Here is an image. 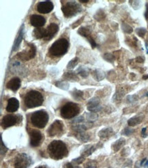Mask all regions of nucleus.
<instances>
[{"label":"nucleus","mask_w":148,"mask_h":168,"mask_svg":"<svg viewBox=\"0 0 148 168\" xmlns=\"http://www.w3.org/2000/svg\"><path fill=\"white\" fill-rule=\"evenodd\" d=\"M47 151L50 157L55 160H60L68 155L66 143L60 140H54L48 146Z\"/></svg>","instance_id":"1"},{"label":"nucleus","mask_w":148,"mask_h":168,"mask_svg":"<svg viewBox=\"0 0 148 168\" xmlns=\"http://www.w3.org/2000/svg\"><path fill=\"white\" fill-rule=\"evenodd\" d=\"M44 97L37 90H31L28 92L24 97V104L28 109L35 108L43 104Z\"/></svg>","instance_id":"2"},{"label":"nucleus","mask_w":148,"mask_h":168,"mask_svg":"<svg viewBox=\"0 0 148 168\" xmlns=\"http://www.w3.org/2000/svg\"><path fill=\"white\" fill-rule=\"evenodd\" d=\"M69 48V42L66 38H60L51 44L48 51L50 55L54 57H61L67 53Z\"/></svg>","instance_id":"3"},{"label":"nucleus","mask_w":148,"mask_h":168,"mask_svg":"<svg viewBox=\"0 0 148 168\" xmlns=\"http://www.w3.org/2000/svg\"><path fill=\"white\" fill-rule=\"evenodd\" d=\"M62 11L66 18H72L82 11V7L75 1H68L62 4Z\"/></svg>","instance_id":"4"},{"label":"nucleus","mask_w":148,"mask_h":168,"mask_svg":"<svg viewBox=\"0 0 148 168\" xmlns=\"http://www.w3.org/2000/svg\"><path fill=\"white\" fill-rule=\"evenodd\" d=\"M48 114L44 110H39L33 113L31 116L32 124L38 129H44L48 122Z\"/></svg>","instance_id":"5"},{"label":"nucleus","mask_w":148,"mask_h":168,"mask_svg":"<svg viewBox=\"0 0 148 168\" xmlns=\"http://www.w3.org/2000/svg\"><path fill=\"white\" fill-rule=\"evenodd\" d=\"M80 112V107L76 103L68 102L65 104L60 110L61 116L64 119H70L77 116Z\"/></svg>","instance_id":"6"},{"label":"nucleus","mask_w":148,"mask_h":168,"mask_svg":"<svg viewBox=\"0 0 148 168\" xmlns=\"http://www.w3.org/2000/svg\"><path fill=\"white\" fill-rule=\"evenodd\" d=\"M31 164L32 159L27 154H19L15 159V168H29Z\"/></svg>","instance_id":"7"},{"label":"nucleus","mask_w":148,"mask_h":168,"mask_svg":"<svg viewBox=\"0 0 148 168\" xmlns=\"http://www.w3.org/2000/svg\"><path fill=\"white\" fill-rule=\"evenodd\" d=\"M27 44L29 46V49L27 50H24L17 55V57L23 61H28L32 59L35 57L36 54V46L32 43H27Z\"/></svg>","instance_id":"8"},{"label":"nucleus","mask_w":148,"mask_h":168,"mask_svg":"<svg viewBox=\"0 0 148 168\" xmlns=\"http://www.w3.org/2000/svg\"><path fill=\"white\" fill-rule=\"evenodd\" d=\"M64 132V124L62 121L57 120L51 124L47 130L48 135L51 137L60 136Z\"/></svg>","instance_id":"9"},{"label":"nucleus","mask_w":148,"mask_h":168,"mask_svg":"<svg viewBox=\"0 0 148 168\" xmlns=\"http://www.w3.org/2000/svg\"><path fill=\"white\" fill-rule=\"evenodd\" d=\"M19 116L13 114H8L6 116H4L1 120V127L3 129H7L11 127L14 125L17 124L19 122Z\"/></svg>","instance_id":"10"},{"label":"nucleus","mask_w":148,"mask_h":168,"mask_svg":"<svg viewBox=\"0 0 148 168\" xmlns=\"http://www.w3.org/2000/svg\"><path fill=\"white\" fill-rule=\"evenodd\" d=\"M30 145L32 147H38L42 141V135L40 131L36 129H32L29 132Z\"/></svg>","instance_id":"11"},{"label":"nucleus","mask_w":148,"mask_h":168,"mask_svg":"<svg viewBox=\"0 0 148 168\" xmlns=\"http://www.w3.org/2000/svg\"><path fill=\"white\" fill-rule=\"evenodd\" d=\"M54 6L53 2L51 1H40L38 4L37 11L40 13L42 14H48L51 12L53 10Z\"/></svg>","instance_id":"12"},{"label":"nucleus","mask_w":148,"mask_h":168,"mask_svg":"<svg viewBox=\"0 0 148 168\" xmlns=\"http://www.w3.org/2000/svg\"><path fill=\"white\" fill-rule=\"evenodd\" d=\"M87 108L90 112L97 113L102 109L100 105V101L98 97H94L88 101L87 104Z\"/></svg>","instance_id":"13"},{"label":"nucleus","mask_w":148,"mask_h":168,"mask_svg":"<svg viewBox=\"0 0 148 168\" xmlns=\"http://www.w3.org/2000/svg\"><path fill=\"white\" fill-rule=\"evenodd\" d=\"M29 22L34 27H43L46 23V19L41 15H32L29 17Z\"/></svg>","instance_id":"14"},{"label":"nucleus","mask_w":148,"mask_h":168,"mask_svg":"<svg viewBox=\"0 0 148 168\" xmlns=\"http://www.w3.org/2000/svg\"><path fill=\"white\" fill-rule=\"evenodd\" d=\"M59 30V27L56 23H52L46 28V37L44 38L46 41H49L54 37L55 35L58 33Z\"/></svg>","instance_id":"15"},{"label":"nucleus","mask_w":148,"mask_h":168,"mask_svg":"<svg viewBox=\"0 0 148 168\" xmlns=\"http://www.w3.org/2000/svg\"><path fill=\"white\" fill-rule=\"evenodd\" d=\"M21 84V79L19 77H13L7 83L6 88L13 92H16L20 88Z\"/></svg>","instance_id":"16"},{"label":"nucleus","mask_w":148,"mask_h":168,"mask_svg":"<svg viewBox=\"0 0 148 168\" xmlns=\"http://www.w3.org/2000/svg\"><path fill=\"white\" fill-rule=\"evenodd\" d=\"M19 108V102L17 98H11L8 101L6 111L9 113L15 112Z\"/></svg>","instance_id":"17"},{"label":"nucleus","mask_w":148,"mask_h":168,"mask_svg":"<svg viewBox=\"0 0 148 168\" xmlns=\"http://www.w3.org/2000/svg\"><path fill=\"white\" fill-rule=\"evenodd\" d=\"M24 32H25V30H24V25H22L21 29L19 30V34H18L17 37L16 38L15 43H14L13 47V51H17L19 49L24 36Z\"/></svg>","instance_id":"18"},{"label":"nucleus","mask_w":148,"mask_h":168,"mask_svg":"<svg viewBox=\"0 0 148 168\" xmlns=\"http://www.w3.org/2000/svg\"><path fill=\"white\" fill-rule=\"evenodd\" d=\"M46 29L44 27H36L33 31V36L36 39H42L46 37Z\"/></svg>","instance_id":"19"},{"label":"nucleus","mask_w":148,"mask_h":168,"mask_svg":"<svg viewBox=\"0 0 148 168\" xmlns=\"http://www.w3.org/2000/svg\"><path fill=\"white\" fill-rule=\"evenodd\" d=\"M113 134V130L111 128H105L99 131L98 136L100 139H106L111 137Z\"/></svg>","instance_id":"20"},{"label":"nucleus","mask_w":148,"mask_h":168,"mask_svg":"<svg viewBox=\"0 0 148 168\" xmlns=\"http://www.w3.org/2000/svg\"><path fill=\"white\" fill-rule=\"evenodd\" d=\"M126 143V139L124 138H119L116 141H115L112 145V148L114 152H117L122 148Z\"/></svg>","instance_id":"21"},{"label":"nucleus","mask_w":148,"mask_h":168,"mask_svg":"<svg viewBox=\"0 0 148 168\" xmlns=\"http://www.w3.org/2000/svg\"><path fill=\"white\" fill-rule=\"evenodd\" d=\"M92 75L94 78L97 81V82H100V81L104 79L105 77V72H103L102 70L100 69L94 70L92 72Z\"/></svg>","instance_id":"22"},{"label":"nucleus","mask_w":148,"mask_h":168,"mask_svg":"<svg viewBox=\"0 0 148 168\" xmlns=\"http://www.w3.org/2000/svg\"><path fill=\"white\" fill-rule=\"evenodd\" d=\"M78 34L79 35L83 36V37L88 38L91 36V32L90 28L89 27H81L78 30Z\"/></svg>","instance_id":"23"},{"label":"nucleus","mask_w":148,"mask_h":168,"mask_svg":"<svg viewBox=\"0 0 148 168\" xmlns=\"http://www.w3.org/2000/svg\"><path fill=\"white\" fill-rule=\"evenodd\" d=\"M143 121V117L141 116H135L129 119L128 121V124L130 127H135L140 124Z\"/></svg>","instance_id":"24"},{"label":"nucleus","mask_w":148,"mask_h":168,"mask_svg":"<svg viewBox=\"0 0 148 168\" xmlns=\"http://www.w3.org/2000/svg\"><path fill=\"white\" fill-rule=\"evenodd\" d=\"M96 146H87L86 148H85V150L82 152L81 156L83 157H88L92 155V154L94 153V152L96 150V149L97 148L96 147Z\"/></svg>","instance_id":"25"},{"label":"nucleus","mask_w":148,"mask_h":168,"mask_svg":"<svg viewBox=\"0 0 148 168\" xmlns=\"http://www.w3.org/2000/svg\"><path fill=\"white\" fill-rule=\"evenodd\" d=\"M63 77H64L65 79L68 81H72V82L79 80L77 75L72 71H68L65 72V73L63 75Z\"/></svg>","instance_id":"26"},{"label":"nucleus","mask_w":148,"mask_h":168,"mask_svg":"<svg viewBox=\"0 0 148 168\" xmlns=\"http://www.w3.org/2000/svg\"><path fill=\"white\" fill-rule=\"evenodd\" d=\"M71 95L76 101H81L83 98V92L76 90V89H74L71 92Z\"/></svg>","instance_id":"27"},{"label":"nucleus","mask_w":148,"mask_h":168,"mask_svg":"<svg viewBox=\"0 0 148 168\" xmlns=\"http://www.w3.org/2000/svg\"><path fill=\"white\" fill-rule=\"evenodd\" d=\"M89 72H90V70H89L88 68L85 67V66H80L77 69V74L79 75L83 78L88 77L89 75Z\"/></svg>","instance_id":"28"},{"label":"nucleus","mask_w":148,"mask_h":168,"mask_svg":"<svg viewBox=\"0 0 148 168\" xmlns=\"http://www.w3.org/2000/svg\"><path fill=\"white\" fill-rule=\"evenodd\" d=\"M55 85L56 87L64 90H68L69 86H70L68 83L67 82H65V81H59V82H55Z\"/></svg>","instance_id":"29"},{"label":"nucleus","mask_w":148,"mask_h":168,"mask_svg":"<svg viewBox=\"0 0 148 168\" xmlns=\"http://www.w3.org/2000/svg\"><path fill=\"white\" fill-rule=\"evenodd\" d=\"M79 61V58L76 57V58H73L72 60H70V61L68 62V65H67V68H68V70H70L74 69V68L76 67V66L78 64Z\"/></svg>","instance_id":"30"},{"label":"nucleus","mask_w":148,"mask_h":168,"mask_svg":"<svg viewBox=\"0 0 148 168\" xmlns=\"http://www.w3.org/2000/svg\"><path fill=\"white\" fill-rule=\"evenodd\" d=\"M106 17L105 15V12L102 11V10L100 9L98 11H97V13L95 14L94 15V19L98 21H101L102 20H103Z\"/></svg>","instance_id":"31"},{"label":"nucleus","mask_w":148,"mask_h":168,"mask_svg":"<svg viewBox=\"0 0 148 168\" xmlns=\"http://www.w3.org/2000/svg\"><path fill=\"white\" fill-rule=\"evenodd\" d=\"M103 58L106 60V61L110 62V63H113L115 60L114 56L111 53H106L103 55Z\"/></svg>","instance_id":"32"},{"label":"nucleus","mask_w":148,"mask_h":168,"mask_svg":"<svg viewBox=\"0 0 148 168\" xmlns=\"http://www.w3.org/2000/svg\"><path fill=\"white\" fill-rule=\"evenodd\" d=\"M121 29L126 34H131L133 32V27L127 23H123L122 25H121Z\"/></svg>","instance_id":"33"},{"label":"nucleus","mask_w":148,"mask_h":168,"mask_svg":"<svg viewBox=\"0 0 148 168\" xmlns=\"http://www.w3.org/2000/svg\"><path fill=\"white\" fill-rule=\"evenodd\" d=\"M136 33L137 34V35L139 36V37H141V38H143L145 35L147 33V30L145 29V28H143V27H139V28H137L135 30Z\"/></svg>","instance_id":"34"},{"label":"nucleus","mask_w":148,"mask_h":168,"mask_svg":"<svg viewBox=\"0 0 148 168\" xmlns=\"http://www.w3.org/2000/svg\"><path fill=\"white\" fill-rule=\"evenodd\" d=\"M85 167L86 168H96L97 167V162L94 160L88 161L85 164Z\"/></svg>","instance_id":"35"},{"label":"nucleus","mask_w":148,"mask_h":168,"mask_svg":"<svg viewBox=\"0 0 148 168\" xmlns=\"http://www.w3.org/2000/svg\"><path fill=\"white\" fill-rule=\"evenodd\" d=\"M98 118V115L95 113H89L87 114V120L90 122H92L93 120H96Z\"/></svg>","instance_id":"36"},{"label":"nucleus","mask_w":148,"mask_h":168,"mask_svg":"<svg viewBox=\"0 0 148 168\" xmlns=\"http://www.w3.org/2000/svg\"><path fill=\"white\" fill-rule=\"evenodd\" d=\"M84 161H85V157L81 156V157L76 158V159H73L72 161V163L74 164V165H79V164L82 163Z\"/></svg>","instance_id":"37"},{"label":"nucleus","mask_w":148,"mask_h":168,"mask_svg":"<svg viewBox=\"0 0 148 168\" xmlns=\"http://www.w3.org/2000/svg\"><path fill=\"white\" fill-rule=\"evenodd\" d=\"M87 39H88L89 42H90V45L92 46V49H94V48L96 47V46H97V43L96 42V41L94 40V38H92V36H90V37H88V38H87Z\"/></svg>","instance_id":"38"},{"label":"nucleus","mask_w":148,"mask_h":168,"mask_svg":"<svg viewBox=\"0 0 148 168\" xmlns=\"http://www.w3.org/2000/svg\"><path fill=\"white\" fill-rule=\"evenodd\" d=\"M84 18H85V17H82L81 18V19L77 20V21L75 22V23H73L72 25V29H74V28L77 27L78 26H79L81 24L83 23V21Z\"/></svg>","instance_id":"39"},{"label":"nucleus","mask_w":148,"mask_h":168,"mask_svg":"<svg viewBox=\"0 0 148 168\" xmlns=\"http://www.w3.org/2000/svg\"><path fill=\"white\" fill-rule=\"evenodd\" d=\"M133 132H134L133 129H132L130 128H126L123 131V134L124 135H126V136H130V135L133 134Z\"/></svg>","instance_id":"40"},{"label":"nucleus","mask_w":148,"mask_h":168,"mask_svg":"<svg viewBox=\"0 0 148 168\" xmlns=\"http://www.w3.org/2000/svg\"><path fill=\"white\" fill-rule=\"evenodd\" d=\"M6 151H7V148H6L4 144L2 138H1V155H3V153L4 154L6 153Z\"/></svg>","instance_id":"41"},{"label":"nucleus","mask_w":148,"mask_h":168,"mask_svg":"<svg viewBox=\"0 0 148 168\" xmlns=\"http://www.w3.org/2000/svg\"><path fill=\"white\" fill-rule=\"evenodd\" d=\"M65 167L66 168H81L80 167H79V166L74 165V164H72V163H69V162L66 164Z\"/></svg>","instance_id":"42"},{"label":"nucleus","mask_w":148,"mask_h":168,"mask_svg":"<svg viewBox=\"0 0 148 168\" xmlns=\"http://www.w3.org/2000/svg\"><path fill=\"white\" fill-rule=\"evenodd\" d=\"M137 100V98H136V96H129L127 97V101L128 103H133L136 101Z\"/></svg>","instance_id":"43"},{"label":"nucleus","mask_w":148,"mask_h":168,"mask_svg":"<svg viewBox=\"0 0 148 168\" xmlns=\"http://www.w3.org/2000/svg\"><path fill=\"white\" fill-rule=\"evenodd\" d=\"M141 165L148 167V160H147L146 159L142 160V161L141 162Z\"/></svg>","instance_id":"44"},{"label":"nucleus","mask_w":148,"mask_h":168,"mask_svg":"<svg viewBox=\"0 0 148 168\" xmlns=\"http://www.w3.org/2000/svg\"><path fill=\"white\" fill-rule=\"evenodd\" d=\"M136 62H138V63H143L144 61H145V60H144V58L143 57H141V56H139V57H137L136 58Z\"/></svg>","instance_id":"45"},{"label":"nucleus","mask_w":148,"mask_h":168,"mask_svg":"<svg viewBox=\"0 0 148 168\" xmlns=\"http://www.w3.org/2000/svg\"><path fill=\"white\" fill-rule=\"evenodd\" d=\"M145 17L146 19L148 20V3L146 4V11L145 13Z\"/></svg>","instance_id":"46"},{"label":"nucleus","mask_w":148,"mask_h":168,"mask_svg":"<svg viewBox=\"0 0 148 168\" xmlns=\"http://www.w3.org/2000/svg\"><path fill=\"white\" fill-rule=\"evenodd\" d=\"M146 128H143V129H142V131H141V135H142V137H145L146 136H147V135H146Z\"/></svg>","instance_id":"47"},{"label":"nucleus","mask_w":148,"mask_h":168,"mask_svg":"<svg viewBox=\"0 0 148 168\" xmlns=\"http://www.w3.org/2000/svg\"><path fill=\"white\" fill-rule=\"evenodd\" d=\"M79 2H80V3L86 4V3H88L89 1H88V0H86V1H83V0H81V1H79Z\"/></svg>","instance_id":"48"},{"label":"nucleus","mask_w":148,"mask_h":168,"mask_svg":"<svg viewBox=\"0 0 148 168\" xmlns=\"http://www.w3.org/2000/svg\"><path fill=\"white\" fill-rule=\"evenodd\" d=\"M143 79H148V75H144L143 77Z\"/></svg>","instance_id":"49"},{"label":"nucleus","mask_w":148,"mask_h":168,"mask_svg":"<svg viewBox=\"0 0 148 168\" xmlns=\"http://www.w3.org/2000/svg\"><path fill=\"white\" fill-rule=\"evenodd\" d=\"M36 168H48V167H46V166L42 165V166H39V167H36Z\"/></svg>","instance_id":"50"},{"label":"nucleus","mask_w":148,"mask_h":168,"mask_svg":"<svg viewBox=\"0 0 148 168\" xmlns=\"http://www.w3.org/2000/svg\"><path fill=\"white\" fill-rule=\"evenodd\" d=\"M145 95H146V96H147L148 97V92H147V93H146V94H145Z\"/></svg>","instance_id":"51"},{"label":"nucleus","mask_w":148,"mask_h":168,"mask_svg":"<svg viewBox=\"0 0 148 168\" xmlns=\"http://www.w3.org/2000/svg\"><path fill=\"white\" fill-rule=\"evenodd\" d=\"M147 54H148V49H147Z\"/></svg>","instance_id":"52"},{"label":"nucleus","mask_w":148,"mask_h":168,"mask_svg":"<svg viewBox=\"0 0 148 168\" xmlns=\"http://www.w3.org/2000/svg\"><path fill=\"white\" fill-rule=\"evenodd\" d=\"M147 44H148V41H147Z\"/></svg>","instance_id":"53"}]
</instances>
